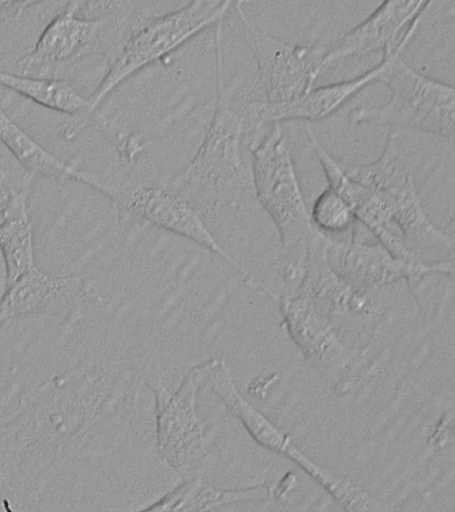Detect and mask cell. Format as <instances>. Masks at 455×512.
I'll list each match as a JSON object with an SVG mask.
<instances>
[{
	"label": "cell",
	"instance_id": "cell-26",
	"mask_svg": "<svg viewBox=\"0 0 455 512\" xmlns=\"http://www.w3.org/2000/svg\"><path fill=\"white\" fill-rule=\"evenodd\" d=\"M6 320L3 318L2 314H0V326H2V323H5Z\"/></svg>",
	"mask_w": 455,
	"mask_h": 512
},
{
	"label": "cell",
	"instance_id": "cell-23",
	"mask_svg": "<svg viewBox=\"0 0 455 512\" xmlns=\"http://www.w3.org/2000/svg\"><path fill=\"white\" fill-rule=\"evenodd\" d=\"M66 8L83 18H107V16H125L133 18V0H67Z\"/></svg>",
	"mask_w": 455,
	"mask_h": 512
},
{
	"label": "cell",
	"instance_id": "cell-5",
	"mask_svg": "<svg viewBox=\"0 0 455 512\" xmlns=\"http://www.w3.org/2000/svg\"><path fill=\"white\" fill-rule=\"evenodd\" d=\"M421 22L415 23L398 47L391 51L390 62L378 80L389 90V98L379 106L354 108L349 114V122L354 126L369 124L427 132L453 142L454 87L421 74L403 59V52L409 47Z\"/></svg>",
	"mask_w": 455,
	"mask_h": 512
},
{
	"label": "cell",
	"instance_id": "cell-13",
	"mask_svg": "<svg viewBox=\"0 0 455 512\" xmlns=\"http://www.w3.org/2000/svg\"><path fill=\"white\" fill-rule=\"evenodd\" d=\"M155 399L157 448L163 462L182 468L201 459L207 452L205 426L197 414L198 383L187 372L175 390L166 387L161 375L145 379Z\"/></svg>",
	"mask_w": 455,
	"mask_h": 512
},
{
	"label": "cell",
	"instance_id": "cell-20",
	"mask_svg": "<svg viewBox=\"0 0 455 512\" xmlns=\"http://www.w3.org/2000/svg\"><path fill=\"white\" fill-rule=\"evenodd\" d=\"M271 494L269 483L246 488H218L205 483L201 476L186 480L167 492L147 511H217L233 510L243 503H261Z\"/></svg>",
	"mask_w": 455,
	"mask_h": 512
},
{
	"label": "cell",
	"instance_id": "cell-1",
	"mask_svg": "<svg viewBox=\"0 0 455 512\" xmlns=\"http://www.w3.org/2000/svg\"><path fill=\"white\" fill-rule=\"evenodd\" d=\"M113 374L101 363L82 366L22 395L17 414L0 424L2 502L13 510L34 502L83 436L125 400V382Z\"/></svg>",
	"mask_w": 455,
	"mask_h": 512
},
{
	"label": "cell",
	"instance_id": "cell-18",
	"mask_svg": "<svg viewBox=\"0 0 455 512\" xmlns=\"http://www.w3.org/2000/svg\"><path fill=\"white\" fill-rule=\"evenodd\" d=\"M295 294L305 296L325 311L338 328L346 319L366 314L369 306L367 292L351 287L327 263L317 230L311 242L305 278Z\"/></svg>",
	"mask_w": 455,
	"mask_h": 512
},
{
	"label": "cell",
	"instance_id": "cell-10",
	"mask_svg": "<svg viewBox=\"0 0 455 512\" xmlns=\"http://www.w3.org/2000/svg\"><path fill=\"white\" fill-rule=\"evenodd\" d=\"M283 326L306 362L329 380L338 394L357 382L359 352L351 351L330 316L303 295H279Z\"/></svg>",
	"mask_w": 455,
	"mask_h": 512
},
{
	"label": "cell",
	"instance_id": "cell-6",
	"mask_svg": "<svg viewBox=\"0 0 455 512\" xmlns=\"http://www.w3.org/2000/svg\"><path fill=\"white\" fill-rule=\"evenodd\" d=\"M235 0H190L179 10L157 16H135L121 50L89 98L90 115L117 88L143 68L161 62L207 28L223 23Z\"/></svg>",
	"mask_w": 455,
	"mask_h": 512
},
{
	"label": "cell",
	"instance_id": "cell-11",
	"mask_svg": "<svg viewBox=\"0 0 455 512\" xmlns=\"http://www.w3.org/2000/svg\"><path fill=\"white\" fill-rule=\"evenodd\" d=\"M327 263L351 287L365 291L385 287L398 280L407 282L427 274L453 275V260L439 262H413L397 258L383 244L370 243V239H338L318 231Z\"/></svg>",
	"mask_w": 455,
	"mask_h": 512
},
{
	"label": "cell",
	"instance_id": "cell-25",
	"mask_svg": "<svg viewBox=\"0 0 455 512\" xmlns=\"http://www.w3.org/2000/svg\"><path fill=\"white\" fill-rule=\"evenodd\" d=\"M3 148L5 147L0 144V192L5 191L7 187L13 186L10 183V172L6 168L7 164L5 162V155H3Z\"/></svg>",
	"mask_w": 455,
	"mask_h": 512
},
{
	"label": "cell",
	"instance_id": "cell-7",
	"mask_svg": "<svg viewBox=\"0 0 455 512\" xmlns=\"http://www.w3.org/2000/svg\"><path fill=\"white\" fill-rule=\"evenodd\" d=\"M75 180L107 196L117 207L122 222L127 220V222L147 224V226L161 228L189 239L234 267L251 290H257L278 300L277 292L271 291L265 284L259 282L254 274L239 264L218 243L197 207L177 192L167 190L161 184L147 186L137 182H125V180L111 178L97 172L81 170V168H78Z\"/></svg>",
	"mask_w": 455,
	"mask_h": 512
},
{
	"label": "cell",
	"instance_id": "cell-24",
	"mask_svg": "<svg viewBox=\"0 0 455 512\" xmlns=\"http://www.w3.org/2000/svg\"><path fill=\"white\" fill-rule=\"evenodd\" d=\"M41 2L43 0H0V20L18 19L23 12Z\"/></svg>",
	"mask_w": 455,
	"mask_h": 512
},
{
	"label": "cell",
	"instance_id": "cell-14",
	"mask_svg": "<svg viewBox=\"0 0 455 512\" xmlns=\"http://www.w3.org/2000/svg\"><path fill=\"white\" fill-rule=\"evenodd\" d=\"M433 0H383L381 6L353 30L327 47L322 63L323 72L341 66L347 60L393 51L406 32L421 22L423 12Z\"/></svg>",
	"mask_w": 455,
	"mask_h": 512
},
{
	"label": "cell",
	"instance_id": "cell-3",
	"mask_svg": "<svg viewBox=\"0 0 455 512\" xmlns=\"http://www.w3.org/2000/svg\"><path fill=\"white\" fill-rule=\"evenodd\" d=\"M341 163L357 182L351 198L355 219L391 254L413 262H434L431 256L453 260L454 238L427 216L397 131L387 134L382 154L374 162Z\"/></svg>",
	"mask_w": 455,
	"mask_h": 512
},
{
	"label": "cell",
	"instance_id": "cell-22",
	"mask_svg": "<svg viewBox=\"0 0 455 512\" xmlns=\"http://www.w3.org/2000/svg\"><path fill=\"white\" fill-rule=\"evenodd\" d=\"M310 218L315 230L333 238H337V235L350 234L357 223L353 208L330 186L314 200Z\"/></svg>",
	"mask_w": 455,
	"mask_h": 512
},
{
	"label": "cell",
	"instance_id": "cell-17",
	"mask_svg": "<svg viewBox=\"0 0 455 512\" xmlns=\"http://www.w3.org/2000/svg\"><path fill=\"white\" fill-rule=\"evenodd\" d=\"M34 176L26 172L21 182L3 191L0 210V252L6 266V287L37 266L34 224L29 211V195Z\"/></svg>",
	"mask_w": 455,
	"mask_h": 512
},
{
	"label": "cell",
	"instance_id": "cell-2",
	"mask_svg": "<svg viewBox=\"0 0 455 512\" xmlns=\"http://www.w3.org/2000/svg\"><path fill=\"white\" fill-rule=\"evenodd\" d=\"M222 26L214 27L217 82L214 114L197 152L173 178L159 183L193 203L203 218L213 219L219 211H243L257 204L251 150L263 131L247 122V102L234 98L223 84Z\"/></svg>",
	"mask_w": 455,
	"mask_h": 512
},
{
	"label": "cell",
	"instance_id": "cell-4",
	"mask_svg": "<svg viewBox=\"0 0 455 512\" xmlns=\"http://www.w3.org/2000/svg\"><path fill=\"white\" fill-rule=\"evenodd\" d=\"M251 163L255 198L281 238L278 271L285 282L283 294H295L305 278L315 228L282 123L270 124L255 142Z\"/></svg>",
	"mask_w": 455,
	"mask_h": 512
},
{
	"label": "cell",
	"instance_id": "cell-21",
	"mask_svg": "<svg viewBox=\"0 0 455 512\" xmlns=\"http://www.w3.org/2000/svg\"><path fill=\"white\" fill-rule=\"evenodd\" d=\"M0 144L14 156L23 170L29 174L42 175L46 178L66 182L74 180L78 167L63 162L45 147L41 146L23 128L10 118L0 104Z\"/></svg>",
	"mask_w": 455,
	"mask_h": 512
},
{
	"label": "cell",
	"instance_id": "cell-19",
	"mask_svg": "<svg viewBox=\"0 0 455 512\" xmlns=\"http://www.w3.org/2000/svg\"><path fill=\"white\" fill-rule=\"evenodd\" d=\"M0 86L33 100L39 106L73 116V122L65 130L66 139L77 138L93 118L89 99L66 79L13 74L0 68Z\"/></svg>",
	"mask_w": 455,
	"mask_h": 512
},
{
	"label": "cell",
	"instance_id": "cell-15",
	"mask_svg": "<svg viewBox=\"0 0 455 512\" xmlns=\"http://www.w3.org/2000/svg\"><path fill=\"white\" fill-rule=\"evenodd\" d=\"M391 51L383 55L382 62L366 71L357 78L329 84V86L313 87L306 94L291 99L289 102L270 103L266 100H251L246 103L247 122L255 130H263L273 123L289 122V120H306L321 122L341 110L349 100L365 90L371 83L378 82L390 62Z\"/></svg>",
	"mask_w": 455,
	"mask_h": 512
},
{
	"label": "cell",
	"instance_id": "cell-9",
	"mask_svg": "<svg viewBox=\"0 0 455 512\" xmlns=\"http://www.w3.org/2000/svg\"><path fill=\"white\" fill-rule=\"evenodd\" d=\"M234 10L245 28L247 44L257 63V87L266 102H289L315 87L322 75L325 44L306 46L271 35L247 14L242 0H235Z\"/></svg>",
	"mask_w": 455,
	"mask_h": 512
},
{
	"label": "cell",
	"instance_id": "cell-12",
	"mask_svg": "<svg viewBox=\"0 0 455 512\" xmlns=\"http://www.w3.org/2000/svg\"><path fill=\"white\" fill-rule=\"evenodd\" d=\"M102 302L97 286L78 275L54 276L38 266L6 287L0 298L5 320L27 315H51L75 326L85 318L86 304Z\"/></svg>",
	"mask_w": 455,
	"mask_h": 512
},
{
	"label": "cell",
	"instance_id": "cell-16",
	"mask_svg": "<svg viewBox=\"0 0 455 512\" xmlns=\"http://www.w3.org/2000/svg\"><path fill=\"white\" fill-rule=\"evenodd\" d=\"M190 371L195 382L198 383L199 390L210 391L217 395L249 431L255 442L267 450L285 455L289 459L293 458L290 454L294 455L297 452L293 451V448L298 450L293 439L281 428L275 426L263 412L255 408L239 392L225 359L207 360L205 363L197 364Z\"/></svg>",
	"mask_w": 455,
	"mask_h": 512
},
{
	"label": "cell",
	"instance_id": "cell-8",
	"mask_svg": "<svg viewBox=\"0 0 455 512\" xmlns=\"http://www.w3.org/2000/svg\"><path fill=\"white\" fill-rule=\"evenodd\" d=\"M134 18L89 19L65 7L47 24L33 50L18 60V74L59 78L67 68L93 55L105 56L111 63Z\"/></svg>",
	"mask_w": 455,
	"mask_h": 512
}]
</instances>
